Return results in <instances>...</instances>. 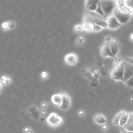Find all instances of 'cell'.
Returning a JSON list of instances; mask_svg holds the SVG:
<instances>
[{"mask_svg":"<svg viewBox=\"0 0 133 133\" xmlns=\"http://www.w3.org/2000/svg\"><path fill=\"white\" fill-rule=\"evenodd\" d=\"M100 5L106 19L108 17L113 14L114 10L117 7L116 2L113 1V0L100 2Z\"/></svg>","mask_w":133,"mask_h":133,"instance_id":"obj_1","label":"cell"},{"mask_svg":"<svg viewBox=\"0 0 133 133\" xmlns=\"http://www.w3.org/2000/svg\"><path fill=\"white\" fill-rule=\"evenodd\" d=\"M46 123L52 128H56L63 123V119L55 112L51 113L46 118Z\"/></svg>","mask_w":133,"mask_h":133,"instance_id":"obj_2","label":"cell"},{"mask_svg":"<svg viewBox=\"0 0 133 133\" xmlns=\"http://www.w3.org/2000/svg\"><path fill=\"white\" fill-rule=\"evenodd\" d=\"M113 15L115 17L120 24L123 25L128 23L131 19L132 17L131 11L128 13H125L121 11L117 6L113 11Z\"/></svg>","mask_w":133,"mask_h":133,"instance_id":"obj_3","label":"cell"},{"mask_svg":"<svg viewBox=\"0 0 133 133\" xmlns=\"http://www.w3.org/2000/svg\"><path fill=\"white\" fill-rule=\"evenodd\" d=\"M124 70V61H123L121 64L112 70L110 73L111 78L114 81H123Z\"/></svg>","mask_w":133,"mask_h":133,"instance_id":"obj_4","label":"cell"},{"mask_svg":"<svg viewBox=\"0 0 133 133\" xmlns=\"http://www.w3.org/2000/svg\"><path fill=\"white\" fill-rule=\"evenodd\" d=\"M124 61V70L123 82H126L133 76V65L131 63Z\"/></svg>","mask_w":133,"mask_h":133,"instance_id":"obj_5","label":"cell"},{"mask_svg":"<svg viewBox=\"0 0 133 133\" xmlns=\"http://www.w3.org/2000/svg\"><path fill=\"white\" fill-rule=\"evenodd\" d=\"M61 94L62 96V102L59 108L62 111H67L71 107V98L70 95L66 92H62Z\"/></svg>","mask_w":133,"mask_h":133,"instance_id":"obj_6","label":"cell"},{"mask_svg":"<svg viewBox=\"0 0 133 133\" xmlns=\"http://www.w3.org/2000/svg\"><path fill=\"white\" fill-rule=\"evenodd\" d=\"M106 19L108 23V28L111 30H115L122 26L113 14L108 17Z\"/></svg>","mask_w":133,"mask_h":133,"instance_id":"obj_7","label":"cell"},{"mask_svg":"<svg viewBox=\"0 0 133 133\" xmlns=\"http://www.w3.org/2000/svg\"><path fill=\"white\" fill-rule=\"evenodd\" d=\"M100 53L102 56L104 58L106 57H113L112 52L110 47V43L103 44L100 49Z\"/></svg>","mask_w":133,"mask_h":133,"instance_id":"obj_8","label":"cell"},{"mask_svg":"<svg viewBox=\"0 0 133 133\" xmlns=\"http://www.w3.org/2000/svg\"><path fill=\"white\" fill-rule=\"evenodd\" d=\"M93 121L97 125H102L104 124L107 123V119L104 115L101 113H96L94 115Z\"/></svg>","mask_w":133,"mask_h":133,"instance_id":"obj_9","label":"cell"},{"mask_svg":"<svg viewBox=\"0 0 133 133\" xmlns=\"http://www.w3.org/2000/svg\"><path fill=\"white\" fill-rule=\"evenodd\" d=\"M65 61L67 64L69 65H74L78 61V57L73 53L68 54L65 56Z\"/></svg>","mask_w":133,"mask_h":133,"instance_id":"obj_10","label":"cell"},{"mask_svg":"<svg viewBox=\"0 0 133 133\" xmlns=\"http://www.w3.org/2000/svg\"><path fill=\"white\" fill-rule=\"evenodd\" d=\"M51 101L54 105L59 108L62 102V96L61 93L53 95L51 97Z\"/></svg>","mask_w":133,"mask_h":133,"instance_id":"obj_11","label":"cell"},{"mask_svg":"<svg viewBox=\"0 0 133 133\" xmlns=\"http://www.w3.org/2000/svg\"><path fill=\"white\" fill-rule=\"evenodd\" d=\"M128 112H126L124 110H122L120 111L117 114L115 115L114 118H113L112 121V123L113 125H119V122L120 121V119L121 117L123 116V115L126 114Z\"/></svg>","mask_w":133,"mask_h":133,"instance_id":"obj_12","label":"cell"},{"mask_svg":"<svg viewBox=\"0 0 133 133\" xmlns=\"http://www.w3.org/2000/svg\"><path fill=\"white\" fill-rule=\"evenodd\" d=\"M93 24H96L99 26L103 29H106L108 28V23L107 21V19L105 18H100L96 19Z\"/></svg>","mask_w":133,"mask_h":133,"instance_id":"obj_13","label":"cell"},{"mask_svg":"<svg viewBox=\"0 0 133 133\" xmlns=\"http://www.w3.org/2000/svg\"><path fill=\"white\" fill-rule=\"evenodd\" d=\"M110 49L113 57H116L119 51V46L118 43L115 44L112 42L110 43Z\"/></svg>","mask_w":133,"mask_h":133,"instance_id":"obj_14","label":"cell"},{"mask_svg":"<svg viewBox=\"0 0 133 133\" xmlns=\"http://www.w3.org/2000/svg\"><path fill=\"white\" fill-rule=\"evenodd\" d=\"M129 117V113H127L126 114L121 117L119 122V125L120 127H123L128 122Z\"/></svg>","mask_w":133,"mask_h":133,"instance_id":"obj_15","label":"cell"},{"mask_svg":"<svg viewBox=\"0 0 133 133\" xmlns=\"http://www.w3.org/2000/svg\"><path fill=\"white\" fill-rule=\"evenodd\" d=\"M82 27L84 31L86 32H90L92 31V29H93V24H91V23L84 22Z\"/></svg>","mask_w":133,"mask_h":133,"instance_id":"obj_16","label":"cell"},{"mask_svg":"<svg viewBox=\"0 0 133 133\" xmlns=\"http://www.w3.org/2000/svg\"><path fill=\"white\" fill-rule=\"evenodd\" d=\"M11 82V79L8 76H2L1 80V85L5 86L8 85Z\"/></svg>","mask_w":133,"mask_h":133,"instance_id":"obj_17","label":"cell"},{"mask_svg":"<svg viewBox=\"0 0 133 133\" xmlns=\"http://www.w3.org/2000/svg\"><path fill=\"white\" fill-rule=\"evenodd\" d=\"M100 3L99 0H86L85 6L86 8L88 7L89 6L92 5H98Z\"/></svg>","mask_w":133,"mask_h":133,"instance_id":"obj_18","label":"cell"},{"mask_svg":"<svg viewBox=\"0 0 133 133\" xmlns=\"http://www.w3.org/2000/svg\"><path fill=\"white\" fill-rule=\"evenodd\" d=\"M38 110H39L38 107L35 105H33L28 108L27 110V112L29 114H31L33 113L36 112V111H37Z\"/></svg>","mask_w":133,"mask_h":133,"instance_id":"obj_19","label":"cell"},{"mask_svg":"<svg viewBox=\"0 0 133 133\" xmlns=\"http://www.w3.org/2000/svg\"><path fill=\"white\" fill-rule=\"evenodd\" d=\"M30 117L32 119H34L35 120H39L40 117H41V115H40V111L39 110L36 111V112L33 113L31 114H29Z\"/></svg>","mask_w":133,"mask_h":133,"instance_id":"obj_20","label":"cell"},{"mask_svg":"<svg viewBox=\"0 0 133 133\" xmlns=\"http://www.w3.org/2000/svg\"><path fill=\"white\" fill-rule=\"evenodd\" d=\"M95 12L98 14L99 15L104 17V18H105V14H104V12L103 11V9L101 6V5H100V4L98 5V7L95 11Z\"/></svg>","mask_w":133,"mask_h":133,"instance_id":"obj_21","label":"cell"},{"mask_svg":"<svg viewBox=\"0 0 133 133\" xmlns=\"http://www.w3.org/2000/svg\"><path fill=\"white\" fill-rule=\"evenodd\" d=\"M124 4L129 8L130 10L133 9V0H124Z\"/></svg>","mask_w":133,"mask_h":133,"instance_id":"obj_22","label":"cell"},{"mask_svg":"<svg viewBox=\"0 0 133 133\" xmlns=\"http://www.w3.org/2000/svg\"><path fill=\"white\" fill-rule=\"evenodd\" d=\"M124 84L129 88H133V76L129 79L127 81L124 82Z\"/></svg>","mask_w":133,"mask_h":133,"instance_id":"obj_23","label":"cell"},{"mask_svg":"<svg viewBox=\"0 0 133 133\" xmlns=\"http://www.w3.org/2000/svg\"><path fill=\"white\" fill-rule=\"evenodd\" d=\"M123 128L129 132H133V127L132 126V125H131L128 123H127L125 125H124L123 126Z\"/></svg>","mask_w":133,"mask_h":133,"instance_id":"obj_24","label":"cell"},{"mask_svg":"<svg viewBox=\"0 0 133 133\" xmlns=\"http://www.w3.org/2000/svg\"><path fill=\"white\" fill-rule=\"evenodd\" d=\"M102 28L100 27L96 24H93V29H92V31L94 32H98L100 31L102 29Z\"/></svg>","mask_w":133,"mask_h":133,"instance_id":"obj_25","label":"cell"},{"mask_svg":"<svg viewBox=\"0 0 133 133\" xmlns=\"http://www.w3.org/2000/svg\"><path fill=\"white\" fill-rule=\"evenodd\" d=\"M128 123L132 125L133 127V112L129 113V117Z\"/></svg>","mask_w":133,"mask_h":133,"instance_id":"obj_26","label":"cell"},{"mask_svg":"<svg viewBox=\"0 0 133 133\" xmlns=\"http://www.w3.org/2000/svg\"><path fill=\"white\" fill-rule=\"evenodd\" d=\"M101 130H102L103 133H106L108 131V126L107 124V123L101 125Z\"/></svg>","mask_w":133,"mask_h":133,"instance_id":"obj_27","label":"cell"},{"mask_svg":"<svg viewBox=\"0 0 133 133\" xmlns=\"http://www.w3.org/2000/svg\"><path fill=\"white\" fill-rule=\"evenodd\" d=\"M48 106V103L47 101H42L41 104V109H46L47 108Z\"/></svg>","mask_w":133,"mask_h":133,"instance_id":"obj_28","label":"cell"},{"mask_svg":"<svg viewBox=\"0 0 133 133\" xmlns=\"http://www.w3.org/2000/svg\"><path fill=\"white\" fill-rule=\"evenodd\" d=\"M2 28L4 30H6L8 29H9L8 22H5L3 23V24L2 25Z\"/></svg>","mask_w":133,"mask_h":133,"instance_id":"obj_29","label":"cell"},{"mask_svg":"<svg viewBox=\"0 0 133 133\" xmlns=\"http://www.w3.org/2000/svg\"><path fill=\"white\" fill-rule=\"evenodd\" d=\"M83 41H84V37H80L77 39L76 43L78 45H81L82 44Z\"/></svg>","mask_w":133,"mask_h":133,"instance_id":"obj_30","label":"cell"},{"mask_svg":"<svg viewBox=\"0 0 133 133\" xmlns=\"http://www.w3.org/2000/svg\"><path fill=\"white\" fill-rule=\"evenodd\" d=\"M74 29H75V30L76 31V32H81V31L83 29V27L82 26L77 25L75 27Z\"/></svg>","mask_w":133,"mask_h":133,"instance_id":"obj_31","label":"cell"},{"mask_svg":"<svg viewBox=\"0 0 133 133\" xmlns=\"http://www.w3.org/2000/svg\"><path fill=\"white\" fill-rule=\"evenodd\" d=\"M112 38L111 37V36H106L105 38V43H110L111 42V41H112Z\"/></svg>","mask_w":133,"mask_h":133,"instance_id":"obj_32","label":"cell"},{"mask_svg":"<svg viewBox=\"0 0 133 133\" xmlns=\"http://www.w3.org/2000/svg\"><path fill=\"white\" fill-rule=\"evenodd\" d=\"M85 111L83 110H80L78 111V115L79 117H83L85 115Z\"/></svg>","mask_w":133,"mask_h":133,"instance_id":"obj_33","label":"cell"},{"mask_svg":"<svg viewBox=\"0 0 133 133\" xmlns=\"http://www.w3.org/2000/svg\"><path fill=\"white\" fill-rule=\"evenodd\" d=\"M46 114H47V111H46V109H42L41 110H40V115H41V117H45Z\"/></svg>","mask_w":133,"mask_h":133,"instance_id":"obj_34","label":"cell"},{"mask_svg":"<svg viewBox=\"0 0 133 133\" xmlns=\"http://www.w3.org/2000/svg\"><path fill=\"white\" fill-rule=\"evenodd\" d=\"M9 23V28L11 29H13L15 26V23L14 21H10L8 22Z\"/></svg>","mask_w":133,"mask_h":133,"instance_id":"obj_35","label":"cell"},{"mask_svg":"<svg viewBox=\"0 0 133 133\" xmlns=\"http://www.w3.org/2000/svg\"><path fill=\"white\" fill-rule=\"evenodd\" d=\"M124 60L128 61L131 63V64L133 65V57H127Z\"/></svg>","mask_w":133,"mask_h":133,"instance_id":"obj_36","label":"cell"},{"mask_svg":"<svg viewBox=\"0 0 133 133\" xmlns=\"http://www.w3.org/2000/svg\"><path fill=\"white\" fill-rule=\"evenodd\" d=\"M120 130L121 133H133V132H131L126 131L125 129L123 128V127H120Z\"/></svg>","mask_w":133,"mask_h":133,"instance_id":"obj_37","label":"cell"},{"mask_svg":"<svg viewBox=\"0 0 133 133\" xmlns=\"http://www.w3.org/2000/svg\"><path fill=\"white\" fill-rule=\"evenodd\" d=\"M30 130H31V129L30 128V127L26 126V127H25V128H24V130H23V132H24V133H26L27 132L29 131Z\"/></svg>","mask_w":133,"mask_h":133,"instance_id":"obj_38","label":"cell"},{"mask_svg":"<svg viewBox=\"0 0 133 133\" xmlns=\"http://www.w3.org/2000/svg\"><path fill=\"white\" fill-rule=\"evenodd\" d=\"M42 78L43 79H46L47 77V74L46 72H43L42 73Z\"/></svg>","mask_w":133,"mask_h":133,"instance_id":"obj_39","label":"cell"},{"mask_svg":"<svg viewBox=\"0 0 133 133\" xmlns=\"http://www.w3.org/2000/svg\"><path fill=\"white\" fill-rule=\"evenodd\" d=\"M111 42L113 43H115V44H118V40L116 38H113L112 39Z\"/></svg>","mask_w":133,"mask_h":133,"instance_id":"obj_40","label":"cell"},{"mask_svg":"<svg viewBox=\"0 0 133 133\" xmlns=\"http://www.w3.org/2000/svg\"><path fill=\"white\" fill-rule=\"evenodd\" d=\"M122 59H121V58L120 57V56H117L115 57V60H117L118 61L120 62H122L121 61H122V60H121Z\"/></svg>","mask_w":133,"mask_h":133,"instance_id":"obj_41","label":"cell"},{"mask_svg":"<svg viewBox=\"0 0 133 133\" xmlns=\"http://www.w3.org/2000/svg\"><path fill=\"white\" fill-rule=\"evenodd\" d=\"M39 120L43 122H44L45 121H46V119H45V117H40Z\"/></svg>","mask_w":133,"mask_h":133,"instance_id":"obj_42","label":"cell"},{"mask_svg":"<svg viewBox=\"0 0 133 133\" xmlns=\"http://www.w3.org/2000/svg\"><path fill=\"white\" fill-rule=\"evenodd\" d=\"M26 133H33V131H32V129H31V130H30L29 131L27 132Z\"/></svg>","mask_w":133,"mask_h":133,"instance_id":"obj_43","label":"cell"},{"mask_svg":"<svg viewBox=\"0 0 133 133\" xmlns=\"http://www.w3.org/2000/svg\"><path fill=\"white\" fill-rule=\"evenodd\" d=\"M131 39L132 40H133V33L131 35Z\"/></svg>","mask_w":133,"mask_h":133,"instance_id":"obj_44","label":"cell"},{"mask_svg":"<svg viewBox=\"0 0 133 133\" xmlns=\"http://www.w3.org/2000/svg\"><path fill=\"white\" fill-rule=\"evenodd\" d=\"M100 2H104V1H110V0H99Z\"/></svg>","mask_w":133,"mask_h":133,"instance_id":"obj_45","label":"cell"},{"mask_svg":"<svg viewBox=\"0 0 133 133\" xmlns=\"http://www.w3.org/2000/svg\"><path fill=\"white\" fill-rule=\"evenodd\" d=\"M131 13H132V14L133 15V9H131Z\"/></svg>","mask_w":133,"mask_h":133,"instance_id":"obj_46","label":"cell"},{"mask_svg":"<svg viewBox=\"0 0 133 133\" xmlns=\"http://www.w3.org/2000/svg\"><path fill=\"white\" fill-rule=\"evenodd\" d=\"M113 1H115V2H117V1H119V0H113Z\"/></svg>","mask_w":133,"mask_h":133,"instance_id":"obj_47","label":"cell"}]
</instances>
